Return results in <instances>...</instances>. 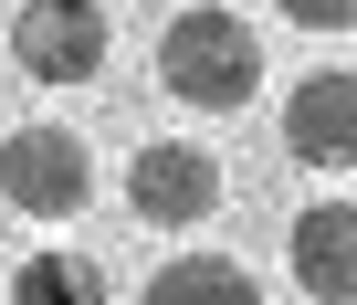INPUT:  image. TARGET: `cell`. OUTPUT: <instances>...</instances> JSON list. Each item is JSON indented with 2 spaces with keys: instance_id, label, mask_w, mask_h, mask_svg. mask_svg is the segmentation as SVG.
Returning <instances> with one entry per match:
<instances>
[{
  "instance_id": "obj_1",
  "label": "cell",
  "mask_w": 357,
  "mask_h": 305,
  "mask_svg": "<svg viewBox=\"0 0 357 305\" xmlns=\"http://www.w3.org/2000/svg\"><path fill=\"white\" fill-rule=\"evenodd\" d=\"M158 84L168 105H200V116H242L263 95V32L221 0H190V11H168L158 32Z\"/></svg>"
},
{
  "instance_id": "obj_2",
  "label": "cell",
  "mask_w": 357,
  "mask_h": 305,
  "mask_svg": "<svg viewBox=\"0 0 357 305\" xmlns=\"http://www.w3.org/2000/svg\"><path fill=\"white\" fill-rule=\"evenodd\" d=\"M0 200L22 221H74L95 200V158L74 126H11L0 137Z\"/></svg>"
},
{
  "instance_id": "obj_3",
  "label": "cell",
  "mask_w": 357,
  "mask_h": 305,
  "mask_svg": "<svg viewBox=\"0 0 357 305\" xmlns=\"http://www.w3.org/2000/svg\"><path fill=\"white\" fill-rule=\"evenodd\" d=\"M126 211L147 232H200L221 211V158L200 137H147L137 158H126Z\"/></svg>"
},
{
  "instance_id": "obj_4",
  "label": "cell",
  "mask_w": 357,
  "mask_h": 305,
  "mask_svg": "<svg viewBox=\"0 0 357 305\" xmlns=\"http://www.w3.org/2000/svg\"><path fill=\"white\" fill-rule=\"evenodd\" d=\"M105 43H116L105 0H22V11H11V64L32 84H95L105 74Z\"/></svg>"
},
{
  "instance_id": "obj_5",
  "label": "cell",
  "mask_w": 357,
  "mask_h": 305,
  "mask_svg": "<svg viewBox=\"0 0 357 305\" xmlns=\"http://www.w3.org/2000/svg\"><path fill=\"white\" fill-rule=\"evenodd\" d=\"M284 158L305 169H357V74H305L284 95Z\"/></svg>"
},
{
  "instance_id": "obj_6",
  "label": "cell",
  "mask_w": 357,
  "mask_h": 305,
  "mask_svg": "<svg viewBox=\"0 0 357 305\" xmlns=\"http://www.w3.org/2000/svg\"><path fill=\"white\" fill-rule=\"evenodd\" d=\"M284 263L305 295H357V200H305L284 232Z\"/></svg>"
},
{
  "instance_id": "obj_7",
  "label": "cell",
  "mask_w": 357,
  "mask_h": 305,
  "mask_svg": "<svg viewBox=\"0 0 357 305\" xmlns=\"http://www.w3.org/2000/svg\"><path fill=\"white\" fill-rule=\"evenodd\" d=\"M11 295L22 305H105V263H84V253H22Z\"/></svg>"
},
{
  "instance_id": "obj_8",
  "label": "cell",
  "mask_w": 357,
  "mask_h": 305,
  "mask_svg": "<svg viewBox=\"0 0 357 305\" xmlns=\"http://www.w3.org/2000/svg\"><path fill=\"white\" fill-rule=\"evenodd\" d=\"M147 295H158V305H190V295L242 305V295H252V263H231V253H168V263L147 274Z\"/></svg>"
},
{
  "instance_id": "obj_9",
  "label": "cell",
  "mask_w": 357,
  "mask_h": 305,
  "mask_svg": "<svg viewBox=\"0 0 357 305\" xmlns=\"http://www.w3.org/2000/svg\"><path fill=\"white\" fill-rule=\"evenodd\" d=\"M284 22H305V32H347L357 0H284Z\"/></svg>"
}]
</instances>
